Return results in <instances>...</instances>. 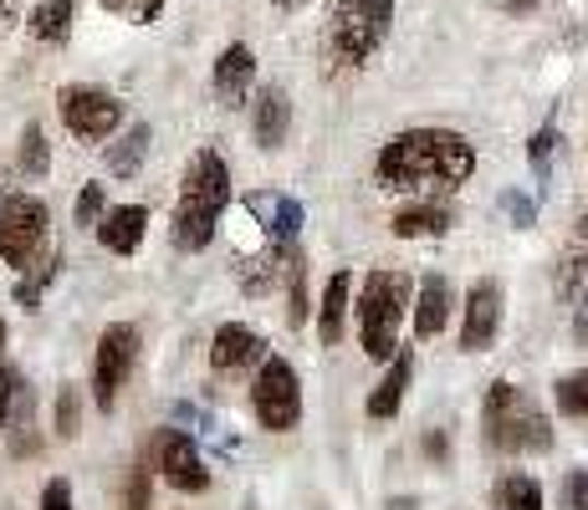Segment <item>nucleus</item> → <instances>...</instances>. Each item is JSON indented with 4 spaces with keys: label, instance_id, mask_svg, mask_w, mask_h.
Masks as SVG:
<instances>
[{
    "label": "nucleus",
    "instance_id": "nucleus-1",
    "mask_svg": "<svg viewBox=\"0 0 588 510\" xmlns=\"http://www.w3.org/2000/svg\"><path fill=\"white\" fill-rule=\"evenodd\" d=\"M477 174V143L456 133V128H404L379 149L374 158V179L389 194H450Z\"/></svg>",
    "mask_w": 588,
    "mask_h": 510
},
{
    "label": "nucleus",
    "instance_id": "nucleus-2",
    "mask_svg": "<svg viewBox=\"0 0 588 510\" xmlns=\"http://www.w3.org/2000/svg\"><path fill=\"white\" fill-rule=\"evenodd\" d=\"M395 26V0H328L322 21V62L333 78L364 72Z\"/></svg>",
    "mask_w": 588,
    "mask_h": 510
},
{
    "label": "nucleus",
    "instance_id": "nucleus-3",
    "mask_svg": "<svg viewBox=\"0 0 588 510\" xmlns=\"http://www.w3.org/2000/svg\"><path fill=\"white\" fill-rule=\"evenodd\" d=\"M225 204H231V164L215 149H195L185 164V185L175 204V246L179 250H205L215 240Z\"/></svg>",
    "mask_w": 588,
    "mask_h": 510
},
{
    "label": "nucleus",
    "instance_id": "nucleus-4",
    "mask_svg": "<svg viewBox=\"0 0 588 510\" xmlns=\"http://www.w3.org/2000/svg\"><path fill=\"white\" fill-rule=\"evenodd\" d=\"M481 434H486V444L496 454H542V449H553V424H548V414L517 383H507V378H496L486 388Z\"/></svg>",
    "mask_w": 588,
    "mask_h": 510
},
{
    "label": "nucleus",
    "instance_id": "nucleus-5",
    "mask_svg": "<svg viewBox=\"0 0 588 510\" xmlns=\"http://www.w3.org/2000/svg\"><path fill=\"white\" fill-rule=\"evenodd\" d=\"M410 307V276L404 271H368L364 292H358V342L368 357H389L399 353V322Z\"/></svg>",
    "mask_w": 588,
    "mask_h": 510
},
{
    "label": "nucleus",
    "instance_id": "nucleus-6",
    "mask_svg": "<svg viewBox=\"0 0 588 510\" xmlns=\"http://www.w3.org/2000/svg\"><path fill=\"white\" fill-rule=\"evenodd\" d=\"M251 408L261 418V429L271 434H292L303 424V383H297V368L286 357H261L256 363Z\"/></svg>",
    "mask_w": 588,
    "mask_h": 510
},
{
    "label": "nucleus",
    "instance_id": "nucleus-7",
    "mask_svg": "<svg viewBox=\"0 0 588 510\" xmlns=\"http://www.w3.org/2000/svg\"><path fill=\"white\" fill-rule=\"evenodd\" d=\"M47 240V204L36 194H5L0 200V256L5 265H32Z\"/></svg>",
    "mask_w": 588,
    "mask_h": 510
},
{
    "label": "nucleus",
    "instance_id": "nucleus-8",
    "mask_svg": "<svg viewBox=\"0 0 588 510\" xmlns=\"http://www.w3.org/2000/svg\"><path fill=\"white\" fill-rule=\"evenodd\" d=\"M133 363H139V327H128V322L103 327V337H97V357H93V399H97V408H113V399H118L124 378L133 372Z\"/></svg>",
    "mask_w": 588,
    "mask_h": 510
},
{
    "label": "nucleus",
    "instance_id": "nucleus-9",
    "mask_svg": "<svg viewBox=\"0 0 588 510\" xmlns=\"http://www.w3.org/2000/svg\"><path fill=\"white\" fill-rule=\"evenodd\" d=\"M62 123L72 128L82 143H103V139L118 133L124 108H118V97L103 93V87H67L62 93Z\"/></svg>",
    "mask_w": 588,
    "mask_h": 510
},
{
    "label": "nucleus",
    "instance_id": "nucleus-10",
    "mask_svg": "<svg viewBox=\"0 0 588 510\" xmlns=\"http://www.w3.org/2000/svg\"><path fill=\"white\" fill-rule=\"evenodd\" d=\"M502 307H507V296H502V281L481 276L471 281V296H466V322H461V347L466 353H486L502 332Z\"/></svg>",
    "mask_w": 588,
    "mask_h": 510
},
{
    "label": "nucleus",
    "instance_id": "nucleus-11",
    "mask_svg": "<svg viewBox=\"0 0 588 510\" xmlns=\"http://www.w3.org/2000/svg\"><path fill=\"white\" fill-rule=\"evenodd\" d=\"M160 470L175 490H205L210 485V470H205V460H200V449H195L190 434H175V429L164 434L160 439Z\"/></svg>",
    "mask_w": 588,
    "mask_h": 510
},
{
    "label": "nucleus",
    "instance_id": "nucleus-12",
    "mask_svg": "<svg viewBox=\"0 0 588 510\" xmlns=\"http://www.w3.org/2000/svg\"><path fill=\"white\" fill-rule=\"evenodd\" d=\"M261 357H267V342L256 337L246 322H225L221 332H215V342H210V368L215 372L251 368V363H261Z\"/></svg>",
    "mask_w": 588,
    "mask_h": 510
},
{
    "label": "nucleus",
    "instance_id": "nucleus-13",
    "mask_svg": "<svg viewBox=\"0 0 588 510\" xmlns=\"http://www.w3.org/2000/svg\"><path fill=\"white\" fill-rule=\"evenodd\" d=\"M256 82V51L251 47H225L221 57H215V97H221L225 108H240L246 103V93H251Z\"/></svg>",
    "mask_w": 588,
    "mask_h": 510
},
{
    "label": "nucleus",
    "instance_id": "nucleus-14",
    "mask_svg": "<svg viewBox=\"0 0 588 510\" xmlns=\"http://www.w3.org/2000/svg\"><path fill=\"white\" fill-rule=\"evenodd\" d=\"M143 230H149V210L143 204H118L97 220V240L113 250V256H133L143 246Z\"/></svg>",
    "mask_w": 588,
    "mask_h": 510
},
{
    "label": "nucleus",
    "instance_id": "nucleus-15",
    "mask_svg": "<svg viewBox=\"0 0 588 510\" xmlns=\"http://www.w3.org/2000/svg\"><path fill=\"white\" fill-rule=\"evenodd\" d=\"M450 322V281L446 276H425L420 281V296H414V337L435 342Z\"/></svg>",
    "mask_w": 588,
    "mask_h": 510
},
{
    "label": "nucleus",
    "instance_id": "nucleus-16",
    "mask_svg": "<svg viewBox=\"0 0 588 510\" xmlns=\"http://www.w3.org/2000/svg\"><path fill=\"white\" fill-rule=\"evenodd\" d=\"M410 378H414V357H410V353H395V357H389V372L379 378V388L368 393V418H379V424H389V418H395L399 408H404Z\"/></svg>",
    "mask_w": 588,
    "mask_h": 510
},
{
    "label": "nucleus",
    "instance_id": "nucleus-17",
    "mask_svg": "<svg viewBox=\"0 0 588 510\" xmlns=\"http://www.w3.org/2000/svg\"><path fill=\"white\" fill-rule=\"evenodd\" d=\"M450 225H456V210H450V204H435V200H420V204L395 210L399 240H430V235H446Z\"/></svg>",
    "mask_w": 588,
    "mask_h": 510
},
{
    "label": "nucleus",
    "instance_id": "nucleus-18",
    "mask_svg": "<svg viewBox=\"0 0 588 510\" xmlns=\"http://www.w3.org/2000/svg\"><path fill=\"white\" fill-rule=\"evenodd\" d=\"M349 292H353V276L349 271H333V276H328V292H322V311H318L322 347H338L343 332H349Z\"/></svg>",
    "mask_w": 588,
    "mask_h": 510
},
{
    "label": "nucleus",
    "instance_id": "nucleus-19",
    "mask_svg": "<svg viewBox=\"0 0 588 510\" xmlns=\"http://www.w3.org/2000/svg\"><path fill=\"white\" fill-rule=\"evenodd\" d=\"M286 133H292V97L282 87H267L256 97V143L261 149H282Z\"/></svg>",
    "mask_w": 588,
    "mask_h": 510
},
{
    "label": "nucleus",
    "instance_id": "nucleus-20",
    "mask_svg": "<svg viewBox=\"0 0 588 510\" xmlns=\"http://www.w3.org/2000/svg\"><path fill=\"white\" fill-rule=\"evenodd\" d=\"M588 281V215H578V225H573L568 246H563V256H557V296H578V286Z\"/></svg>",
    "mask_w": 588,
    "mask_h": 510
},
{
    "label": "nucleus",
    "instance_id": "nucleus-21",
    "mask_svg": "<svg viewBox=\"0 0 588 510\" xmlns=\"http://www.w3.org/2000/svg\"><path fill=\"white\" fill-rule=\"evenodd\" d=\"M149 143H154V133H149V123L128 128L118 143H108V174H118V179H133L143 164V154H149Z\"/></svg>",
    "mask_w": 588,
    "mask_h": 510
},
{
    "label": "nucleus",
    "instance_id": "nucleus-22",
    "mask_svg": "<svg viewBox=\"0 0 588 510\" xmlns=\"http://www.w3.org/2000/svg\"><path fill=\"white\" fill-rule=\"evenodd\" d=\"M72 11H78V0H36L32 11V36L36 41H67V32H72Z\"/></svg>",
    "mask_w": 588,
    "mask_h": 510
},
{
    "label": "nucleus",
    "instance_id": "nucleus-23",
    "mask_svg": "<svg viewBox=\"0 0 588 510\" xmlns=\"http://www.w3.org/2000/svg\"><path fill=\"white\" fill-rule=\"evenodd\" d=\"M496 510H542V485L532 475H507L496 485Z\"/></svg>",
    "mask_w": 588,
    "mask_h": 510
},
{
    "label": "nucleus",
    "instance_id": "nucleus-24",
    "mask_svg": "<svg viewBox=\"0 0 588 510\" xmlns=\"http://www.w3.org/2000/svg\"><path fill=\"white\" fill-rule=\"evenodd\" d=\"M553 399H557V414L588 418V368L573 372V378H563V383L553 388Z\"/></svg>",
    "mask_w": 588,
    "mask_h": 510
},
{
    "label": "nucleus",
    "instance_id": "nucleus-25",
    "mask_svg": "<svg viewBox=\"0 0 588 510\" xmlns=\"http://www.w3.org/2000/svg\"><path fill=\"white\" fill-rule=\"evenodd\" d=\"M286 281H292V327H307V265L297 250H286Z\"/></svg>",
    "mask_w": 588,
    "mask_h": 510
},
{
    "label": "nucleus",
    "instance_id": "nucleus-26",
    "mask_svg": "<svg viewBox=\"0 0 588 510\" xmlns=\"http://www.w3.org/2000/svg\"><path fill=\"white\" fill-rule=\"evenodd\" d=\"M97 5L113 11V16L133 21V26H149V21H160V11H164V0H97Z\"/></svg>",
    "mask_w": 588,
    "mask_h": 510
},
{
    "label": "nucleus",
    "instance_id": "nucleus-27",
    "mask_svg": "<svg viewBox=\"0 0 588 510\" xmlns=\"http://www.w3.org/2000/svg\"><path fill=\"white\" fill-rule=\"evenodd\" d=\"M21 169L47 174V133H42L36 123H26V133H21Z\"/></svg>",
    "mask_w": 588,
    "mask_h": 510
},
{
    "label": "nucleus",
    "instance_id": "nucleus-28",
    "mask_svg": "<svg viewBox=\"0 0 588 510\" xmlns=\"http://www.w3.org/2000/svg\"><path fill=\"white\" fill-rule=\"evenodd\" d=\"M553 149H557V128L553 123L538 128V133H532V149H527V154H532V174H538V179H548V174H553Z\"/></svg>",
    "mask_w": 588,
    "mask_h": 510
},
{
    "label": "nucleus",
    "instance_id": "nucleus-29",
    "mask_svg": "<svg viewBox=\"0 0 588 510\" xmlns=\"http://www.w3.org/2000/svg\"><path fill=\"white\" fill-rule=\"evenodd\" d=\"M78 418H82V393L78 388H62V393H57V434L72 439V434H78Z\"/></svg>",
    "mask_w": 588,
    "mask_h": 510
},
{
    "label": "nucleus",
    "instance_id": "nucleus-30",
    "mask_svg": "<svg viewBox=\"0 0 588 510\" xmlns=\"http://www.w3.org/2000/svg\"><path fill=\"white\" fill-rule=\"evenodd\" d=\"M557 506L563 510H588V470H568V475H563Z\"/></svg>",
    "mask_w": 588,
    "mask_h": 510
},
{
    "label": "nucleus",
    "instance_id": "nucleus-31",
    "mask_svg": "<svg viewBox=\"0 0 588 510\" xmlns=\"http://www.w3.org/2000/svg\"><path fill=\"white\" fill-rule=\"evenodd\" d=\"M149 495H154V485H149V470H133L124 485V510H149Z\"/></svg>",
    "mask_w": 588,
    "mask_h": 510
},
{
    "label": "nucleus",
    "instance_id": "nucleus-32",
    "mask_svg": "<svg viewBox=\"0 0 588 510\" xmlns=\"http://www.w3.org/2000/svg\"><path fill=\"white\" fill-rule=\"evenodd\" d=\"M103 220V185H87L78 194V225H97Z\"/></svg>",
    "mask_w": 588,
    "mask_h": 510
},
{
    "label": "nucleus",
    "instance_id": "nucleus-33",
    "mask_svg": "<svg viewBox=\"0 0 588 510\" xmlns=\"http://www.w3.org/2000/svg\"><path fill=\"white\" fill-rule=\"evenodd\" d=\"M16 393H21V372L16 368H0V429H5V418H11Z\"/></svg>",
    "mask_w": 588,
    "mask_h": 510
},
{
    "label": "nucleus",
    "instance_id": "nucleus-34",
    "mask_svg": "<svg viewBox=\"0 0 588 510\" xmlns=\"http://www.w3.org/2000/svg\"><path fill=\"white\" fill-rule=\"evenodd\" d=\"M51 276H57V256H51V261L42 265L32 281H21V301H26V307H36V301H42V286H47Z\"/></svg>",
    "mask_w": 588,
    "mask_h": 510
},
{
    "label": "nucleus",
    "instance_id": "nucleus-35",
    "mask_svg": "<svg viewBox=\"0 0 588 510\" xmlns=\"http://www.w3.org/2000/svg\"><path fill=\"white\" fill-rule=\"evenodd\" d=\"M42 510H72V485H67V479H47V490H42Z\"/></svg>",
    "mask_w": 588,
    "mask_h": 510
},
{
    "label": "nucleus",
    "instance_id": "nucleus-36",
    "mask_svg": "<svg viewBox=\"0 0 588 510\" xmlns=\"http://www.w3.org/2000/svg\"><path fill=\"white\" fill-rule=\"evenodd\" d=\"M573 337H578V347H588V281L578 286V307H573Z\"/></svg>",
    "mask_w": 588,
    "mask_h": 510
},
{
    "label": "nucleus",
    "instance_id": "nucleus-37",
    "mask_svg": "<svg viewBox=\"0 0 588 510\" xmlns=\"http://www.w3.org/2000/svg\"><path fill=\"white\" fill-rule=\"evenodd\" d=\"M507 210L517 225H532V200H522V194H507Z\"/></svg>",
    "mask_w": 588,
    "mask_h": 510
},
{
    "label": "nucleus",
    "instance_id": "nucleus-38",
    "mask_svg": "<svg viewBox=\"0 0 588 510\" xmlns=\"http://www.w3.org/2000/svg\"><path fill=\"white\" fill-rule=\"evenodd\" d=\"M496 11H507V16H532L538 11V0H492Z\"/></svg>",
    "mask_w": 588,
    "mask_h": 510
},
{
    "label": "nucleus",
    "instance_id": "nucleus-39",
    "mask_svg": "<svg viewBox=\"0 0 588 510\" xmlns=\"http://www.w3.org/2000/svg\"><path fill=\"white\" fill-rule=\"evenodd\" d=\"M425 454H440L446 460V434H425Z\"/></svg>",
    "mask_w": 588,
    "mask_h": 510
},
{
    "label": "nucleus",
    "instance_id": "nucleus-40",
    "mask_svg": "<svg viewBox=\"0 0 588 510\" xmlns=\"http://www.w3.org/2000/svg\"><path fill=\"white\" fill-rule=\"evenodd\" d=\"M271 5H277V11H303L307 0H271Z\"/></svg>",
    "mask_w": 588,
    "mask_h": 510
},
{
    "label": "nucleus",
    "instance_id": "nucleus-41",
    "mask_svg": "<svg viewBox=\"0 0 588 510\" xmlns=\"http://www.w3.org/2000/svg\"><path fill=\"white\" fill-rule=\"evenodd\" d=\"M5 16H11V0H0V26H5Z\"/></svg>",
    "mask_w": 588,
    "mask_h": 510
},
{
    "label": "nucleus",
    "instance_id": "nucleus-42",
    "mask_svg": "<svg viewBox=\"0 0 588 510\" xmlns=\"http://www.w3.org/2000/svg\"><path fill=\"white\" fill-rule=\"evenodd\" d=\"M0 342H5V322H0Z\"/></svg>",
    "mask_w": 588,
    "mask_h": 510
}]
</instances>
